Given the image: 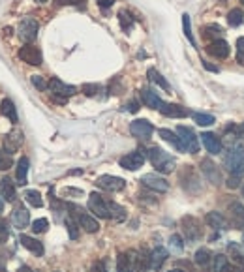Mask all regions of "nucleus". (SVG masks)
<instances>
[{
	"mask_svg": "<svg viewBox=\"0 0 244 272\" xmlns=\"http://www.w3.org/2000/svg\"><path fill=\"white\" fill-rule=\"evenodd\" d=\"M169 272H184V271H180V269H173V271H169Z\"/></svg>",
	"mask_w": 244,
	"mask_h": 272,
	"instance_id": "nucleus-58",
	"label": "nucleus"
},
{
	"mask_svg": "<svg viewBox=\"0 0 244 272\" xmlns=\"http://www.w3.org/2000/svg\"><path fill=\"white\" fill-rule=\"evenodd\" d=\"M120 167L122 169H128V171H137L139 167H143L145 163V154L143 152H130V154H126V156L120 158Z\"/></svg>",
	"mask_w": 244,
	"mask_h": 272,
	"instance_id": "nucleus-14",
	"label": "nucleus"
},
{
	"mask_svg": "<svg viewBox=\"0 0 244 272\" xmlns=\"http://www.w3.org/2000/svg\"><path fill=\"white\" fill-rule=\"evenodd\" d=\"M141 100L146 107H150V109H160V105L163 103V101L160 100V96L156 92H152L150 88H143L141 90Z\"/></svg>",
	"mask_w": 244,
	"mask_h": 272,
	"instance_id": "nucleus-25",
	"label": "nucleus"
},
{
	"mask_svg": "<svg viewBox=\"0 0 244 272\" xmlns=\"http://www.w3.org/2000/svg\"><path fill=\"white\" fill-rule=\"evenodd\" d=\"M100 90H101L100 85H96V83H86V85H83V92H85L86 96H96Z\"/></svg>",
	"mask_w": 244,
	"mask_h": 272,
	"instance_id": "nucleus-45",
	"label": "nucleus"
},
{
	"mask_svg": "<svg viewBox=\"0 0 244 272\" xmlns=\"http://www.w3.org/2000/svg\"><path fill=\"white\" fill-rule=\"evenodd\" d=\"M224 165L228 167V171L231 175H237L241 176V173L244 171V146H233L229 152L226 154V160H224Z\"/></svg>",
	"mask_w": 244,
	"mask_h": 272,
	"instance_id": "nucleus-2",
	"label": "nucleus"
},
{
	"mask_svg": "<svg viewBox=\"0 0 244 272\" xmlns=\"http://www.w3.org/2000/svg\"><path fill=\"white\" fill-rule=\"evenodd\" d=\"M0 193H2V197L6 201H15L17 197V192H15V186L12 184V180H8V178H4V180H0Z\"/></svg>",
	"mask_w": 244,
	"mask_h": 272,
	"instance_id": "nucleus-31",
	"label": "nucleus"
},
{
	"mask_svg": "<svg viewBox=\"0 0 244 272\" xmlns=\"http://www.w3.org/2000/svg\"><path fill=\"white\" fill-rule=\"evenodd\" d=\"M21 143H23V133L14 129V131H10L4 137V150L10 152V154H14V152H17V148L21 146Z\"/></svg>",
	"mask_w": 244,
	"mask_h": 272,
	"instance_id": "nucleus-18",
	"label": "nucleus"
},
{
	"mask_svg": "<svg viewBox=\"0 0 244 272\" xmlns=\"http://www.w3.org/2000/svg\"><path fill=\"white\" fill-rule=\"evenodd\" d=\"M167 250L165 248H162V246H158L156 250H152L150 252V269L152 271H160L162 269V265L167 261Z\"/></svg>",
	"mask_w": 244,
	"mask_h": 272,
	"instance_id": "nucleus-22",
	"label": "nucleus"
},
{
	"mask_svg": "<svg viewBox=\"0 0 244 272\" xmlns=\"http://www.w3.org/2000/svg\"><path fill=\"white\" fill-rule=\"evenodd\" d=\"M0 272H8V271H6V269H2V267H0Z\"/></svg>",
	"mask_w": 244,
	"mask_h": 272,
	"instance_id": "nucleus-59",
	"label": "nucleus"
},
{
	"mask_svg": "<svg viewBox=\"0 0 244 272\" xmlns=\"http://www.w3.org/2000/svg\"><path fill=\"white\" fill-rule=\"evenodd\" d=\"M203 68L205 70H209V72H220L216 66H212V64H209V62H203Z\"/></svg>",
	"mask_w": 244,
	"mask_h": 272,
	"instance_id": "nucleus-54",
	"label": "nucleus"
},
{
	"mask_svg": "<svg viewBox=\"0 0 244 272\" xmlns=\"http://www.w3.org/2000/svg\"><path fill=\"white\" fill-rule=\"evenodd\" d=\"M14 165V158L10 152H6L4 148L0 150V171H8Z\"/></svg>",
	"mask_w": 244,
	"mask_h": 272,
	"instance_id": "nucleus-39",
	"label": "nucleus"
},
{
	"mask_svg": "<svg viewBox=\"0 0 244 272\" xmlns=\"http://www.w3.org/2000/svg\"><path fill=\"white\" fill-rule=\"evenodd\" d=\"M222 272H229V269H228V267H226V269H224V271H222Z\"/></svg>",
	"mask_w": 244,
	"mask_h": 272,
	"instance_id": "nucleus-60",
	"label": "nucleus"
},
{
	"mask_svg": "<svg viewBox=\"0 0 244 272\" xmlns=\"http://www.w3.org/2000/svg\"><path fill=\"white\" fill-rule=\"evenodd\" d=\"M29 165H30L29 158H21L17 161V180H19L21 186H25L29 182Z\"/></svg>",
	"mask_w": 244,
	"mask_h": 272,
	"instance_id": "nucleus-28",
	"label": "nucleus"
},
{
	"mask_svg": "<svg viewBox=\"0 0 244 272\" xmlns=\"http://www.w3.org/2000/svg\"><path fill=\"white\" fill-rule=\"evenodd\" d=\"M38 30H40L38 21H36V19H32V17H25V19L19 23V30H17V34H19V38H21L23 42L30 43V42H34V40H36Z\"/></svg>",
	"mask_w": 244,
	"mask_h": 272,
	"instance_id": "nucleus-6",
	"label": "nucleus"
},
{
	"mask_svg": "<svg viewBox=\"0 0 244 272\" xmlns=\"http://www.w3.org/2000/svg\"><path fill=\"white\" fill-rule=\"evenodd\" d=\"M47 227H49V222H47L45 218H40V220L32 222V231H34V233H45Z\"/></svg>",
	"mask_w": 244,
	"mask_h": 272,
	"instance_id": "nucleus-44",
	"label": "nucleus"
},
{
	"mask_svg": "<svg viewBox=\"0 0 244 272\" xmlns=\"http://www.w3.org/2000/svg\"><path fill=\"white\" fill-rule=\"evenodd\" d=\"M228 256H229L231 263L235 265V269L244 271V252L241 250V246L235 242L228 244Z\"/></svg>",
	"mask_w": 244,
	"mask_h": 272,
	"instance_id": "nucleus-19",
	"label": "nucleus"
},
{
	"mask_svg": "<svg viewBox=\"0 0 244 272\" xmlns=\"http://www.w3.org/2000/svg\"><path fill=\"white\" fill-rule=\"evenodd\" d=\"M148 79H150V81H152L154 85L162 86L163 90H169V88H171V86H169V83H167V81L163 79V75H162L160 72H156L154 68H150V70H148Z\"/></svg>",
	"mask_w": 244,
	"mask_h": 272,
	"instance_id": "nucleus-34",
	"label": "nucleus"
},
{
	"mask_svg": "<svg viewBox=\"0 0 244 272\" xmlns=\"http://www.w3.org/2000/svg\"><path fill=\"white\" fill-rule=\"evenodd\" d=\"M160 133V137L163 139V141H167V143H171L177 150H180L182 152V144H180V139H179V135L175 133V131H171V129H165V128H162L158 131Z\"/></svg>",
	"mask_w": 244,
	"mask_h": 272,
	"instance_id": "nucleus-32",
	"label": "nucleus"
},
{
	"mask_svg": "<svg viewBox=\"0 0 244 272\" xmlns=\"http://www.w3.org/2000/svg\"><path fill=\"white\" fill-rule=\"evenodd\" d=\"M130 256L133 259V269H135V272H146L150 269V254L146 250L130 252Z\"/></svg>",
	"mask_w": 244,
	"mask_h": 272,
	"instance_id": "nucleus-16",
	"label": "nucleus"
},
{
	"mask_svg": "<svg viewBox=\"0 0 244 272\" xmlns=\"http://www.w3.org/2000/svg\"><path fill=\"white\" fill-rule=\"evenodd\" d=\"M19 58L23 60V62H27L30 66H40L43 62V57H42V51L38 49V47H34V45H25V47H21L19 49Z\"/></svg>",
	"mask_w": 244,
	"mask_h": 272,
	"instance_id": "nucleus-10",
	"label": "nucleus"
},
{
	"mask_svg": "<svg viewBox=\"0 0 244 272\" xmlns=\"http://www.w3.org/2000/svg\"><path fill=\"white\" fill-rule=\"evenodd\" d=\"M229 51H231L229 43L224 42V40H216V42H211V43H209V47H207V53H209L211 57L218 58V60L229 57Z\"/></svg>",
	"mask_w": 244,
	"mask_h": 272,
	"instance_id": "nucleus-15",
	"label": "nucleus"
},
{
	"mask_svg": "<svg viewBox=\"0 0 244 272\" xmlns=\"http://www.w3.org/2000/svg\"><path fill=\"white\" fill-rule=\"evenodd\" d=\"M195 263L205 269V267L211 263V252H209L207 248H199V250L195 252Z\"/></svg>",
	"mask_w": 244,
	"mask_h": 272,
	"instance_id": "nucleus-36",
	"label": "nucleus"
},
{
	"mask_svg": "<svg viewBox=\"0 0 244 272\" xmlns=\"http://www.w3.org/2000/svg\"><path fill=\"white\" fill-rule=\"evenodd\" d=\"M205 222L212 229H222V231L228 229V222H226V218L220 214V212H209V214L205 216Z\"/></svg>",
	"mask_w": 244,
	"mask_h": 272,
	"instance_id": "nucleus-26",
	"label": "nucleus"
},
{
	"mask_svg": "<svg viewBox=\"0 0 244 272\" xmlns=\"http://www.w3.org/2000/svg\"><path fill=\"white\" fill-rule=\"evenodd\" d=\"M19 242H21V246H25L29 252H32L34 256H43V244L40 242V240H36V239H32V237H29V235H21L19 237Z\"/></svg>",
	"mask_w": 244,
	"mask_h": 272,
	"instance_id": "nucleus-21",
	"label": "nucleus"
},
{
	"mask_svg": "<svg viewBox=\"0 0 244 272\" xmlns=\"http://www.w3.org/2000/svg\"><path fill=\"white\" fill-rule=\"evenodd\" d=\"M152 124L148 122V120H133L131 124H130V133L133 135V137H137V139H150V135H152Z\"/></svg>",
	"mask_w": 244,
	"mask_h": 272,
	"instance_id": "nucleus-13",
	"label": "nucleus"
},
{
	"mask_svg": "<svg viewBox=\"0 0 244 272\" xmlns=\"http://www.w3.org/2000/svg\"><path fill=\"white\" fill-rule=\"evenodd\" d=\"M66 227H68V233H70V239L77 240L79 239V229H77V224H75V220H73L72 216L66 218Z\"/></svg>",
	"mask_w": 244,
	"mask_h": 272,
	"instance_id": "nucleus-42",
	"label": "nucleus"
},
{
	"mask_svg": "<svg viewBox=\"0 0 244 272\" xmlns=\"http://www.w3.org/2000/svg\"><path fill=\"white\" fill-rule=\"evenodd\" d=\"M148 160L156 167V171L163 173V175L175 171V158H171L165 150H162L160 146H152L148 150Z\"/></svg>",
	"mask_w": 244,
	"mask_h": 272,
	"instance_id": "nucleus-1",
	"label": "nucleus"
},
{
	"mask_svg": "<svg viewBox=\"0 0 244 272\" xmlns=\"http://www.w3.org/2000/svg\"><path fill=\"white\" fill-rule=\"evenodd\" d=\"M49 88L53 92V100L58 101V103H66V100L77 92V88L73 85H66V83H62L57 77H53L49 81Z\"/></svg>",
	"mask_w": 244,
	"mask_h": 272,
	"instance_id": "nucleus-3",
	"label": "nucleus"
},
{
	"mask_svg": "<svg viewBox=\"0 0 244 272\" xmlns=\"http://www.w3.org/2000/svg\"><path fill=\"white\" fill-rule=\"evenodd\" d=\"M118 21H120V27H122L124 32H130L131 27H133V19H131V15L128 12H120L118 14Z\"/></svg>",
	"mask_w": 244,
	"mask_h": 272,
	"instance_id": "nucleus-40",
	"label": "nucleus"
},
{
	"mask_svg": "<svg viewBox=\"0 0 244 272\" xmlns=\"http://www.w3.org/2000/svg\"><path fill=\"white\" fill-rule=\"evenodd\" d=\"M2 257H4V254H2V252H0V259H2Z\"/></svg>",
	"mask_w": 244,
	"mask_h": 272,
	"instance_id": "nucleus-61",
	"label": "nucleus"
},
{
	"mask_svg": "<svg viewBox=\"0 0 244 272\" xmlns=\"http://www.w3.org/2000/svg\"><path fill=\"white\" fill-rule=\"evenodd\" d=\"M201 143L205 144V148H207L211 154H220V152H222L220 137H216L214 133H211V131L201 133Z\"/></svg>",
	"mask_w": 244,
	"mask_h": 272,
	"instance_id": "nucleus-20",
	"label": "nucleus"
},
{
	"mask_svg": "<svg viewBox=\"0 0 244 272\" xmlns=\"http://www.w3.org/2000/svg\"><path fill=\"white\" fill-rule=\"evenodd\" d=\"M241 184V176H237V175H231V178L228 180V186L229 188H237Z\"/></svg>",
	"mask_w": 244,
	"mask_h": 272,
	"instance_id": "nucleus-50",
	"label": "nucleus"
},
{
	"mask_svg": "<svg viewBox=\"0 0 244 272\" xmlns=\"http://www.w3.org/2000/svg\"><path fill=\"white\" fill-rule=\"evenodd\" d=\"M12 222H14V225L17 229H23L30 224V212L23 207H17L14 210V214H12Z\"/></svg>",
	"mask_w": 244,
	"mask_h": 272,
	"instance_id": "nucleus-23",
	"label": "nucleus"
},
{
	"mask_svg": "<svg viewBox=\"0 0 244 272\" xmlns=\"http://www.w3.org/2000/svg\"><path fill=\"white\" fill-rule=\"evenodd\" d=\"M107 207H109L111 218H113L115 222H122V220H126V210H124L120 205H116V203H113V201H109V203H107Z\"/></svg>",
	"mask_w": 244,
	"mask_h": 272,
	"instance_id": "nucleus-33",
	"label": "nucleus"
},
{
	"mask_svg": "<svg viewBox=\"0 0 244 272\" xmlns=\"http://www.w3.org/2000/svg\"><path fill=\"white\" fill-rule=\"evenodd\" d=\"M96 184H98L101 190H105V192H120V190L126 188L124 178L113 176V175H103V176H100V178L96 180Z\"/></svg>",
	"mask_w": 244,
	"mask_h": 272,
	"instance_id": "nucleus-11",
	"label": "nucleus"
},
{
	"mask_svg": "<svg viewBox=\"0 0 244 272\" xmlns=\"http://www.w3.org/2000/svg\"><path fill=\"white\" fill-rule=\"evenodd\" d=\"M25 199L29 201L32 207H36V208L43 207L42 195H40V192H36V190H29V192H25Z\"/></svg>",
	"mask_w": 244,
	"mask_h": 272,
	"instance_id": "nucleus-35",
	"label": "nucleus"
},
{
	"mask_svg": "<svg viewBox=\"0 0 244 272\" xmlns=\"http://www.w3.org/2000/svg\"><path fill=\"white\" fill-rule=\"evenodd\" d=\"M0 111H2V115L6 116L12 124H17V120H19V116H17V109H15L14 101L12 100H2V103H0Z\"/></svg>",
	"mask_w": 244,
	"mask_h": 272,
	"instance_id": "nucleus-27",
	"label": "nucleus"
},
{
	"mask_svg": "<svg viewBox=\"0 0 244 272\" xmlns=\"http://www.w3.org/2000/svg\"><path fill=\"white\" fill-rule=\"evenodd\" d=\"M222 34H224V29L220 25H205L203 27V38L211 40V42H216V40H222Z\"/></svg>",
	"mask_w": 244,
	"mask_h": 272,
	"instance_id": "nucleus-29",
	"label": "nucleus"
},
{
	"mask_svg": "<svg viewBox=\"0 0 244 272\" xmlns=\"http://www.w3.org/2000/svg\"><path fill=\"white\" fill-rule=\"evenodd\" d=\"M113 2H115V0H98V4H100L101 8H103V10H107V8H111V6H113Z\"/></svg>",
	"mask_w": 244,
	"mask_h": 272,
	"instance_id": "nucleus-53",
	"label": "nucleus"
},
{
	"mask_svg": "<svg viewBox=\"0 0 244 272\" xmlns=\"http://www.w3.org/2000/svg\"><path fill=\"white\" fill-rule=\"evenodd\" d=\"M10 237V231H8V225L4 222H0V242H4L6 239Z\"/></svg>",
	"mask_w": 244,
	"mask_h": 272,
	"instance_id": "nucleus-49",
	"label": "nucleus"
},
{
	"mask_svg": "<svg viewBox=\"0 0 244 272\" xmlns=\"http://www.w3.org/2000/svg\"><path fill=\"white\" fill-rule=\"evenodd\" d=\"M58 6H81L86 0H55Z\"/></svg>",
	"mask_w": 244,
	"mask_h": 272,
	"instance_id": "nucleus-48",
	"label": "nucleus"
},
{
	"mask_svg": "<svg viewBox=\"0 0 244 272\" xmlns=\"http://www.w3.org/2000/svg\"><path fill=\"white\" fill-rule=\"evenodd\" d=\"M92 272H107L105 271V265H103V261H96L94 265H92V269H90Z\"/></svg>",
	"mask_w": 244,
	"mask_h": 272,
	"instance_id": "nucleus-51",
	"label": "nucleus"
},
{
	"mask_svg": "<svg viewBox=\"0 0 244 272\" xmlns=\"http://www.w3.org/2000/svg\"><path fill=\"white\" fill-rule=\"evenodd\" d=\"M244 21V14L241 12V10H231L229 14H228V23H229L231 27H241Z\"/></svg>",
	"mask_w": 244,
	"mask_h": 272,
	"instance_id": "nucleus-37",
	"label": "nucleus"
},
{
	"mask_svg": "<svg viewBox=\"0 0 244 272\" xmlns=\"http://www.w3.org/2000/svg\"><path fill=\"white\" fill-rule=\"evenodd\" d=\"M182 29H184V36L188 38V42L195 47V40H194V34H192V25H190V15H182Z\"/></svg>",
	"mask_w": 244,
	"mask_h": 272,
	"instance_id": "nucleus-41",
	"label": "nucleus"
},
{
	"mask_svg": "<svg viewBox=\"0 0 244 272\" xmlns=\"http://www.w3.org/2000/svg\"><path fill=\"white\" fill-rule=\"evenodd\" d=\"M141 182H143V186L150 188V190H154V192H158V193H165L167 190H169V182L163 178V176H160V175H154V173H146L141 176Z\"/></svg>",
	"mask_w": 244,
	"mask_h": 272,
	"instance_id": "nucleus-9",
	"label": "nucleus"
},
{
	"mask_svg": "<svg viewBox=\"0 0 244 272\" xmlns=\"http://www.w3.org/2000/svg\"><path fill=\"white\" fill-rule=\"evenodd\" d=\"M88 208H90V212H94L98 218H105V220L111 218L109 207H107V203L103 201L100 193H90L88 195Z\"/></svg>",
	"mask_w": 244,
	"mask_h": 272,
	"instance_id": "nucleus-8",
	"label": "nucleus"
},
{
	"mask_svg": "<svg viewBox=\"0 0 244 272\" xmlns=\"http://www.w3.org/2000/svg\"><path fill=\"white\" fill-rule=\"evenodd\" d=\"M243 242H244V235H243Z\"/></svg>",
	"mask_w": 244,
	"mask_h": 272,
	"instance_id": "nucleus-63",
	"label": "nucleus"
},
{
	"mask_svg": "<svg viewBox=\"0 0 244 272\" xmlns=\"http://www.w3.org/2000/svg\"><path fill=\"white\" fill-rule=\"evenodd\" d=\"M2 208H4V201H2V197H0V212H2Z\"/></svg>",
	"mask_w": 244,
	"mask_h": 272,
	"instance_id": "nucleus-56",
	"label": "nucleus"
},
{
	"mask_svg": "<svg viewBox=\"0 0 244 272\" xmlns=\"http://www.w3.org/2000/svg\"><path fill=\"white\" fill-rule=\"evenodd\" d=\"M133 259L130 254H120L116 257V272H133Z\"/></svg>",
	"mask_w": 244,
	"mask_h": 272,
	"instance_id": "nucleus-30",
	"label": "nucleus"
},
{
	"mask_svg": "<svg viewBox=\"0 0 244 272\" xmlns=\"http://www.w3.org/2000/svg\"><path fill=\"white\" fill-rule=\"evenodd\" d=\"M194 122L199 126H212L216 118L212 115H205V113H194Z\"/></svg>",
	"mask_w": 244,
	"mask_h": 272,
	"instance_id": "nucleus-38",
	"label": "nucleus"
},
{
	"mask_svg": "<svg viewBox=\"0 0 244 272\" xmlns=\"http://www.w3.org/2000/svg\"><path fill=\"white\" fill-rule=\"evenodd\" d=\"M126 109H128L130 113H137V111H139V103H137L135 100H131L128 105H126Z\"/></svg>",
	"mask_w": 244,
	"mask_h": 272,
	"instance_id": "nucleus-52",
	"label": "nucleus"
},
{
	"mask_svg": "<svg viewBox=\"0 0 244 272\" xmlns=\"http://www.w3.org/2000/svg\"><path fill=\"white\" fill-rule=\"evenodd\" d=\"M34 2H38V4H45V2H49V0H34Z\"/></svg>",
	"mask_w": 244,
	"mask_h": 272,
	"instance_id": "nucleus-57",
	"label": "nucleus"
},
{
	"mask_svg": "<svg viewBox=\"0 0 244 272\" xmlns=\"http://www.w3.org/2000/svg\"><path fill=\"white\" fill-rule=\"evenodd\" d=\"M162 115L165 116H171V118H184V116H188L190 113H188V109H184L182 105H177V103H162L158 109Z\"/></svg>",
	"mask_w": 244,
	"mask_h": 272,
	"instance_id": "nucleus-17",
	"label": "nucleus"
},
{
	"mask_svg": "<svg viewBox=\"0 0 244 272\" xmlns=\"http://www.w3.org/2000/svg\"><path fill=\"white\" fill-rule=\"evenodd\" d=\"M177 135H179L180 144H182V152L195 154V152L199 150V141H197L194 129L186 128V126H179V128H177Z\"/></svg>",
	"mask_w": 244,
	"mask_h": 272,
	"instance_id": "nucleus-5",
	"label": "nucleus"
},
{
	"mask_svg": "<svg viewBox=\"0 0 244 272\" xmlns=\"http://www.w3.org/2000/svg\"><path fill=\"white\" fill-rule=\"evenodd\" d=\"M237 62L244 66V36L237 40Z\"/></svg>",
	"mask_w": 244,
	"mask_h": 272,
	"instance_id": "nucleus-46",
	"label": "nucleus"
},
{
	"mask_svg": "<svg viewBox=\"0 0 244 272\" xmlns=\"http://www.w3.org/2000/svg\"><path fill=\"white\" fill-rule=\"evenodd\" d=\"M180 227H182V233H184L186 240H190V242H195V240H199L203 237L201 224H199V220L194 218V216H184V218L180 220Z\"/></svg>",
	"mask_w": 244,
	"mask_h": 272,
	"instance_id": "nucleus-4",
	"label": "nucleus"
},
{
	"mask_svg": "<svg viewBox=\"0 0 244 272\" xmlns=\"http://www.w3.org/2000/svg\"><path fill=\"white\" fill-rule=\"evenodd\" d=\"M241 2H243V6H244V0H241Z\"/></svg>",
	"mask_w": 244,
	"mask_h": 272,
	"instance_id": "nucleus-62",
	"label": "nucleus"
},
{
	"mask_svg": "<svg viewBox=\"0 0 244 272\" xmlns=\"http://www.w3.org/2000/svg\"><path fill=\"white\" fill-rule=\"evenodd\" d=\"M17 272H34V271H32L30 267H27V265H23V267H19V271Z\"/></svg>",
	"mask_w": 244,
	"mask_h": 272,
	"instance_id": "nucleus-55",
	"label": "nucleus"
},
{
	"mask_svg": "<svg viewBox=\"0 0 244 272\" xmlns=\"http://www.w3.org/2000/svg\"><path fill=\"white\" fill-rule=\"evenodd\" d=\"M201 171H203L205 178H207L209 182H212V184H222V182H224V178H222V171H220V167L216 165L212 160H203L201 161Z\"/></svg>",
	"mask_w": 244,
	"mask_h": 272,
	"instance_id": "nucleus-12",
	"label": "nucleus"
},
{
	"mask_svg": "<svg viewBox=\"0 0 244 272\" xmlns=\"http://www.w3.org/2000/svg\"><path fill=\"white\" fill-rule=\"evenodd\" d=\"M30 81H32V85L36 86V88H40V90H45V88L49 86L45 81H43L42 75H32V79H30Z\"/></svg>",
	"mask_w": 244,
	"mask_h": 272,
	"instance_id": "nucleus-47",
	"label": "nucleus"
},
{
	"mask_svg": "<svg viewBox=\"0 0 244 272\" xmlns=\"http://www.w3.org/2000/svg\"><path fill=\"white\" fill-rule=\"evenodd\" d=\"M169 246H171L173 252H177V254H180V252L184 250V244H182V239H180L179 235H171V239H169Z\"/></svg>",
	"mask_w": 244,
	"mask_h": 272,
	"instance_id": "nucleus-43",
	"label": "nucleus"
},
{
	"mask_svg": "<svg viewBox=\"0 0 244 272\" xmlns=\"http://www.w3.org/2000/svg\"><path fill=\"white\" fill-rule=\"evenodd\" d=\"M231 218H233V225L237 229L244 231V205L243 203H233L229 207Z\"/></svg>",
	"mask_w": 244,
	"mask_h": 272,
	"instance_id": "nucleus-24",
	"label": "nucleus"
},
{
	"mask_svg": "<svg viewBox=\"0 0 244 272\" xmlns=\"http://www.w3.org/2000/svg\"><path fill=\"white\" fill-rule=\"evenodd\" d=\"M70 208H73V210H75V212H73V216H75V220H77L79 227H83L86 233H96V231L100 229V224H98V222H96L92 216L86 214L83 208H79V207H73V205H70Z\"/></svg>",
	"mask_w": 244,
	"mask_h": 272,
	"instance_id": "nucleus-7",
	"label": "nucleus"
}]
</instances>
